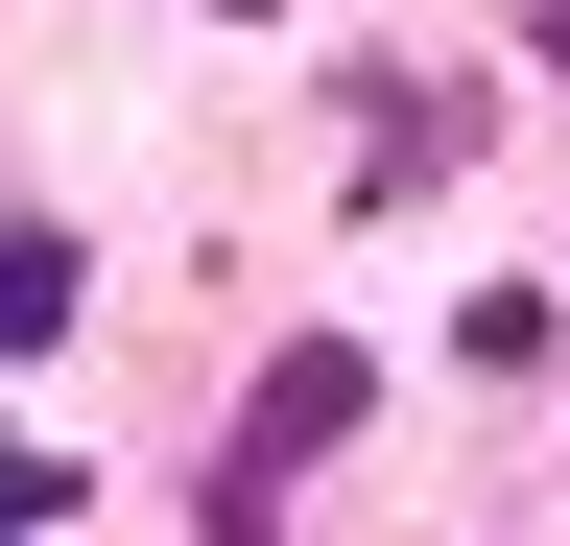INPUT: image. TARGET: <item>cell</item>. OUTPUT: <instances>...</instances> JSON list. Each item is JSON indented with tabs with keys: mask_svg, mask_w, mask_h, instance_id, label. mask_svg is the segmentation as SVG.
<instances>
[{
	"mask_svg": "<svg viewBox=\"0 0 570 546\" xmlns=\"http://www.w3.org/2000/svg\"><path fill=\"white\" fill-rule=\"evenodd\" d=\"M333 428H356V332H309V357H262V404H238V499H214V523L262 546V499H285V451H333Z\"/></svg>",
	"mask_w": 570,
	"mask_h": 546,
	"instance_id": "obj_1",
	"label": "cell"
},
{
	"mask_svg": "<svg viewBox=\"0 0 570 546\" xmlns=\"http://www.w3.org/2000/svg\"><path fill=\"white\" fill-rule=\"evenodd\" d=\"M71 286H96V261H71L48 215H0V357H48V332H71Z\"/></svg>",
	"mask_w": 570,
	"mask_h": 546,
	"instance_id": "obj_2",
	"label": "cell"
},
{
	"mask_svg": "<svg viewBox=\"0 0 570 546\" xmlns=\"http://www.w3.org/2000/svg\"><path fill=\"white\" fill-rule=\"evenodd\" d=\"M71 523V451H24V428H0V546H48Z\"/></svg>",
	"mask_w": 570,
	"mask_h": 546,
	"instance_id": "obj_3",
	"label": "cell"
},
{
	"mask_svg": "<svg viewBox=\"0 0 570 546\" xmlns=\"http://www.w3.org/2000/svg\"><path fill=\"white\" fill-rule=\"evenodd\" d=\"M523 48H547V72H570V0H523Z\"/></svg>",
	"mask_w": 570,
	"mask_h": 546,
	"instance_id": "obj_4",
	"label": "cell"
}]
</instances>
